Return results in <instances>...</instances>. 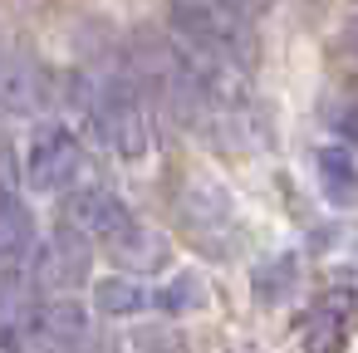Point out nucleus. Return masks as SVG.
Listing matches in <instances>:
<instances>
[{
    "mask_svg": "<svg viewBox=\"0 0 358 353\" xmlns=\"http://www.w3.org/2000/svg\"><path fill=\"white\" fill-rule=\"evenodd\" d=\"M108 250H113V265H118V270H133V275H152V270H162L167 255H172V245H167L152 226H143V221H133Z\"/></svg>",
    "mask_w": 358,
    "mask_h": 353,
    "instance_id": "9",
    "label": "nucleus"
},
{
    "mask_svg": "<svg viewBox=\"0 0 358 353\" xmlns=\"http://www.w3.org/2000/svg\"><path fill=\"white\" fill-rule=\"evenodd\" d=\"M69 113L79 118V128L89 138H99L108 152L118 157H148L152 147V113H148V94L128 69H94V74H74L64 89Z\"/></svg>",
    "mask_w": 358,
    "mask_h": 353,
    "instance_id": "1",
    "label": "nucleus"
},
{
    "mask_svg": "<svg viewBox=\"0 0 358 353\" xmlns=\"http://www.w3.org/2000/svg\"><path fill=\"white\" fill-rule=\"evenodd\" d=\"M250 6H255V10H265V6H270V0H250Z\"/></svg>",
    "mask_w": 358,
    "mask_h": 353,
    "instance_id": "14",
    "label": "nucleus"
},
{
    "mask_svg": "<svg viewBox=\"0 0 358 353\" xmlns=\"http://www.w3.org/2000/svg\"><path fill=\"white\" fill-rule=\"evenodd\" d=\"M50 103H55V74L30 55H10L6 59V113L35 118Z\"/></svg>",
    "mask_w": 358,
    "mask_h": 353,
    "instance_id": "8",
    "label": "nucleus"
},
{
    "mask_svg": "<svg viewBox=\"0 0 358 353\" xmlns=\"http://www.w3.org/2000/svg\"><path fill=\"white\" fill-rule=\"evenodd\" d=\"M30 343L59 348V353L84 348V343H89V314H84V304H74V299L30 304Z\"/></svg>",
    "mask_w": 358,
    "mask_h": 353,
    "instance_id": "6",
    "label": "nucleus"
},
{
    "mask_svg": "<svg viewBox=\"0 0 358 353\" xmlns=\"http://www.w3.org/2000/svg\"><path fill=\"white\" fill-rule=\"evenodd\" d=\"M89 177V152H84V138L69 133V128H40L30 138V152H25V182L45 196H69L79 192Z\"/></svg>",
    "mask_w": 358,
    "mask_h": 353,
    "instance_id": "4",
    "label": "nucleus"
},
{
    "mask_svg": "<svg viewBox=\"0 0 358 353\" xmlns=\"http://www.w3.org/2000/svg\"><path fill=\"white\" fill-rule=\"evenodd\" d=\"M294 280H299L294 260H289V255H275V260H265V265L255 270V299H260V304H280V299H289Z\"/></svg>",
    "mask_w": 358,
    "mask_h": 353,
    "instance_id": "12",
    "label": "nucleus"
},
{
    "mask_svg": "<svg viewBox=\"0 0 358 353\" xmlns=\"http://www.w3.org/2000/svg\"><path fill=\"white\" fill-rule=\"evenodd\" d=\"M167 20L172 35L221 64L236 69H255L260 55V35H255V6L250 0H167Z\"/></svg>",
    "mask_w": 358,
    "mask_h": 353,
    "instance_id": "2",
    "label": "nucleus"
},
{
    "mask_svg": "<svg viewBox=\"0 0 358 353\" xmlns=\"http://www.w3.org/2000/svg\"><path fill=\"white\" fill-rule=\"evenodd\" d=\"M353 319H358V299L348 289L324 294L299 319V353H343L353 338Z\"/></svg>",
    "mask_w": 358,
    "mask_h": 353,
    "instance_id": "5",
    "label": "nucleus"
},
{
    "mask_svg": "<svg viewBox=\"0 0 358 353\" xmlns=\"http://www.w3.org/2000/svg\"><path fill=\"white\" fill-rule=\"evenodd\" d=\"M206 294H201V280L196 275H177L167 289H157V309H167V314H187V309H196Z\"/></svg>",
    "mask_w": 358,
    "mask_h": 353,
    "instance_id": "13",
    "label": "nucleus"
},
{
    "mask_svg": "<svg viewBox=\"0 0 358 353\" xmlns=\"http://www.w3.org/2000/svg\"><path fill=\"white\" fill-rule=\"evenodd\" d=\"M69 221L84 226L94 240L113 245V240L133 226V211H128L123 196L108 192V187H79V192H69Z\"/></svg>",
    "mask_w": 358,
    "mask_h": 353,
    "instance_id": "7",
    "label": "nucleus"
},
{
    "mask_svg": "<svg viewBox=\"0 0 358 353\" xmlns=\"http://www.w3.org/2000/svg\"><path fill=\"white\" fill-rule=\"evenodd\" d=\"M89 275H94V236L64 216V221L40 240V250H35L30 289H45V294H74L79 284H89Z\"/></svg>",
    "mask_w": 358,
    "mask_h": 353,
    "instance_id": "3",
    "label": "nucleus"
},
{
    "mask_svg": "<svg viewBox=\"0 0 358 353\" xmlns=\"http://www.w3.org/2000/svg\"><path fill=\"white\" fill-rule=\"evenodd\" d=\"M314 177L329 206H353L358 201V162L348 147H319L314 152Z\"/></svg>",
    "mask_w": 358,
    "mask_h": 353,
    "instance_id": "11",
    "label": "nucleus"
},
{
    "mask_svg": "<svg viewBox=\"0 0 358 353\" xmlns=\"http://www.w3.org/2000/svg\"><path fill=\"white\" fill-rule=\"evenodd\" d=\"M94 309L108 314V319H123V314H143V309H157V289L143 284L133 270H118L108 280L94 284Z\"/></svg>",
    "mask_w": 358,
    "mask_h": 353,
    "instance_id": "10",
    "label": "nucleus"
},
{
    "mask_svg": "<svg viewBox=\"0 0 358 353\" xmlns=\"http://www.w3.org/2000/svg\"><path fill=\"white\" fill-rule=\"evenodd\" d=\"M50 353H59V348H50Z\"/></svg>",
    "mask_w": 358,
    "mask_h": 353,
    "instance_id": "15",
    "label": "nucleus"
}]
</instances>
